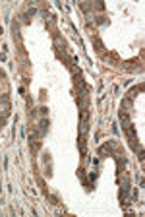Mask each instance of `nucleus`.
Instances as JSON below:
<instances>
[{
	"instance_id": "obj_1",
	"label": "nucleus",
	"mask_w": 145,
	"mask_h": 217,
	"mask_svg": "<svg viewBox=\"0 0 145 217\" xmlns=\"http://www.w3.org/2000/svg\"><path fill=\"white\" fill-rule=\"evenodd\" d=\"M39 128H41V134H44L49 130V120H41L39 122Z\"/></svg>"
},
{
	"instance_id": "obj_2",
	"label": "nucleus",
	"mask_w": 145,
	"mask_h": 217,
	"mask_svg": "<svg viewBox=\"0 0 145 217\" xmlns=\"http://www.w3.org/2000/svg\"><path fill=\"white\" fill-rule=\"evenodd\" d=\"M0 78H2V72H0Z\"/></svg>"
}]
</instances>
